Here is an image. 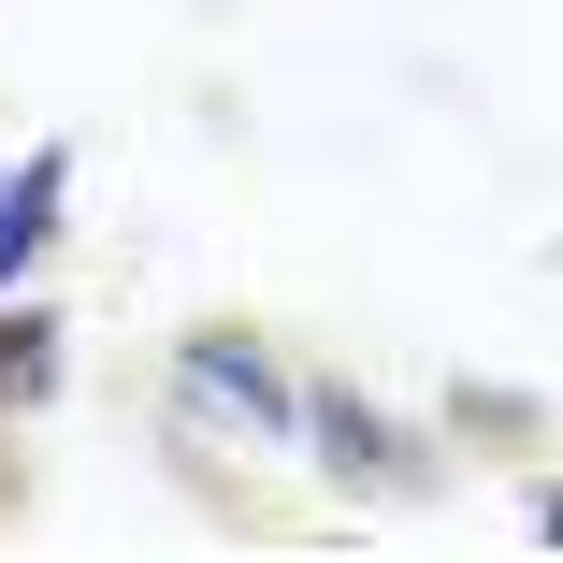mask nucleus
Instances as JSON below:
<instances>
[{"label":"nucleus","mask_w":563,"mask_h":563,"mask_svg":"<svg viewBox=\"0 0 563 563\" xmlns=\"http://www.w3.org/2000/svg\"><path fill=\"white\" fill-rule=\"evenodd\" d=\"M303 347L261 318H174L159 332V376H145V419L159 448H217V463H303Z\"/></svg>","instance_id":"f257e3e1"},{"label":"nucleus","mask_w":563,"mask_h":563,"mask_svg":"<svg viewBox=\"0 0 563 563\" xmlns=\"http://www.w3.org/2000/svg\"><path fill=\"white\" fill-rule=\"evenodd\" d=\"M303 477L332 506H448V477H463V448L433 433V405H376L362 376H303Z\"/></svg>","instance_id":"f03ea898"},{"label":"nucleus","mask_w":563,"mask_h":563,"mask_svg":"<svg viewBox=\"0 0 563 563\" xmlns=\"http://www.w3.org/2000/svg\"><path fill=\"white\" fill-rule=\"evenodd\" d=\"M433 433L463 448L477 477H534V463H563V419H549V390H520V376H448V390H433Z\"/></svg>","instance_id":"7ed1b4c3"},{"label":"nucleus","mask_w":563,"mask_h":563,"mask_svg":"<svg viewBox=\"0 0 563 563\" xmlns=\"http://www.w3.org/2000/svg\"><path fill=\"white\" fill-rule=\"evenodd\" d=\"M58 246H73V145L44 131V145L0 159V289H44Z\"/></svg>","instance_id":"20e7f679"},{"label":"nucleus","mask_w":563,"mask_h":563,"mask_svg":"<svg viewBox=\"0 0 563 563\" xmlns=\"http://www.w3.org/2000/svg\"><path fill=\"white\" fill-rule=\"evenodd\" d=\"M73 405V303L58 289H0V433H30Z\"/></svg>","instance_id":"39448f33"},{"label":"nucleus","mask_w":563,"mask_h":563,"mask_svg":"<svg viewBox=\"0 0 563 563\" xmlns=\"http://www.w3.org/2000/svg\"><path fill=\"white\" fill-rule=\"evenodd\" d=\"M520 534H534V549H563V463H534V477H520Z\"/></svg>","instance_id":"423d86ee"}]
</instances>
